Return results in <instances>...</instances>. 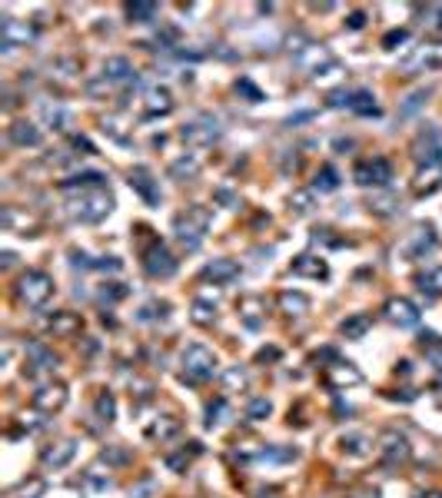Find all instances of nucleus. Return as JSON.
I'll use <instances>...</instances> for the list:
<instances>
[{
  "mask_svg": "<svg viewBox=\"0 0 442 498\" xmlns=\"http://www.w3.org/2000/svg\"><path fill=\"white\" fill-rule=\"evenodd\" d=\"M419 498H442V492H429V495H419Z\"/></svg>",
  "mask_w": 442,
  "mask_h": 498,
  "instance_id": "4d7b16f0",
  "label": "nucleus"
},
{
  "mask_svg": "<svg viewBox=\"0 0 442 498\" xmlns=\"http://www.w3.org/2000/svg\"><path fill=\"white\" fill-rule=\"evenodd\" d=\"M27 352H30V369H50V365H57V356H54L50 349H43L40 343H34Z\"/></svg>",
  "mask_w": 442,
  "mask_h": 498,
  "instance_id": "c756f323",
  "label": "nucleus"
},
{
  "mask_svg": "<svg viewBox=\"0 0 442 498\" xmlns=\"http://www.w3.org/2000/svg\"><path fill=\"white\" fill-rule=\"evenodd\" d=\"M17 292H20V299L27 303V306H43L50 296H54V279L47 276V272H27L23 279H20V286H17Z\"/></svg>",
  "mask_w": 442,
  "mask_h": 498,
  "instance_id": "39448f33",
  "label": "nucleus"
},
{
  "mask_svg": "<svg viewBox=\"0 0 442 498\" xmlns=\"http://www.w3.org/2000/svg\"><path fill=\"white\" fill-rule=\"evenodd\" d=\"M110 210H114V199L107 190H83L80 196L67 199V213L80 223H100Z\"/></svg>",
  "mask_w": 442,
  "mask_h": 498,
  "instance_id": "f257e3e1",
  "label": "nucleus"
},
{
  "mask_svg": "<svg viewBox=\"0 0 442 498\" xmlns=\"http://www.w3.org/2000/svg\"><path fill=\"white\" fill-rule=\"evenodd\" d=\"M439 67H442V40L419 43V47L403 60L406 74H425V70H439Z\"/></svg>",
  "mask_w": 442,
  "mask_h": 498,
  "instance_id": "423d86ee",
  "label": "nucleus"
},
{
  "mask_svg": "<svg viewBox=\"0 0 442 498\" xmlns=\"http://www.w3.org/2000/svg\"><path fill=\"white\" fill-rule=\"evenodd\" d=\"M439 186H442V150L436 156H429L412 176V190L416 193H436Z\"/></svg>",
  "mask_w": 442,
  "mask_h": 498,
  "instance_id": "6e6552de",
  "label": "nucleus"
},
{
  "mask_svg": "<svg viewBox=\"0 0 442 498\" xmlns=\"http://www.w3.org/2000/svg\"><path fill=\"white\" fill-rule=\"evenodd\" d=\"M47 329H50L54 336H70V332H77L80 329V319L77 316H70V312H60V316H54V319L47 323Z\"/></svg>",
  "mask_w": 442,
  "mask_h": 498,
  "instance_id": "cd10ccee",
  "label": "nucleus"
},
{
  "mask_svg": "<svg viewBox=\"0 0 442 498\" xmlns=\"http://www.w3.org/2000/svg\"><path fill=\"white\" fill-rule=\"evenodd\" d=\"M0 223H3L7 230H20L23 236H34V230H37L34 216H27V213L14 210V206H7V210H3V216H0Z\"/></svg>",
  "mask_w": 442,
  "mask_h": 498,
  "instance_id": "a211bd4d",
  "label": "nucleus"
},
{
  "mask_svg": "<svg viewBox=\"0 0 442 498\" xmlns=\"http://www.w3.org/2000/svg\"><path fill=\"white\" fill-rule=\"evenodd\" d=\"M154 492H156V481L147 479V481H140L136 488H130V498H150Z\"/></svg>",
  "mask_w": 442,
  "mask_h": 498,
  "instance_id": "37998d69",
  "label": "nucleus"
},
{
  "mask_svg": "<svg viewBox=\"0 0 442 498\" xmlns=\"http://www.w3.org/2000/svg\"><path fill=\"white\" fill-rule=\"evenodd\" d=\"M74 452H77V442H57V445H50L47 452H43V465L47 468H63L67 462L74 459Z\"/></svg>",
  "mask_w": 442,
  "mask_h": 498,
  "instance_id": "f3484780",
  "label": "nucleus"
},
{
  "mask_svg": "<svg viewBox=\"0 0 442 498\" xmlns=\"http://www.w3.org/2000/svg\"><path fill=\"white\" fill-rule=\"evenodd\" d=\"M103 173H94V170H87V173H77V176H70V180H63L60 183V190H74V186H80V190H103Z\"/></svg>",
  "mask_w": 442,
  "mask_h": 498,
  "instance_id": "4be33fe9",
  "label": "nucleus"
},
{
  "mask_svg": "<svg viewBox=\"0 0 442 498\" xmlns=\"http://www.w3.org/2000/svg\"><path fill=\"white\" fill-rule=\"evenodd\" d=\"M180 136H183L190 147H210L213 140L220 136V123H216L213 116H200V120L187 123V127L180 130Z\"/></svg>",
  "mask_w": 442,
  "mask_h": 498,
  "instance_id": "1a4fd4ad",
  "label": "nucleus"
},
{
  "mask_svg": "<svg viewBox=\"0 0 442 498\" xmlns=\"http://www.w3.org/2000/svg\"><path fill=\"white\" fill-rule=\"evenodd\" d=\"M419 289H423L429 299H432V296H442V266L429 269L425 276H419Z\"/></svg>",
  "mask_w": 442,
  "mask_h": 498,
  "instance_id": "2f4dec72",
  "label": "nucleus"
},
{
  "mask_svg": "<svg viewBox=\"0 0 442 498\" xmlns=\"http://www.w3.org/2000/svg\"><path fill=\"white\" fill-rule=\"evenodd\" d=\"M240 276V266L233 259H213L210 266L203 269V279H213V283H230Z\"/></svg>",
  "mask_w": 442,
  "mask_h": 498,
  "instance_id": "6ab92c4d",
  "label": "nucleus"
},
{
  "mask_svg": "<svg viewBox=\"0 0 442 498\" xmlns=\"http://www.w3.org/2000/svg\"><path fill=\"white\" fill-rule=\"evenodd\" d=\"M280 309L289 312V316H303L309 309V299L303 292H283V296H280Z\"/></svg>",
  "mask_w": 442,
  "mask_h": 498,
  "instance_id": "bb28decb",
  "label": "nucleus"
},
{
  "mask_svg": "<svg viewBox=\"0 0 442 498\" xmlns=\"http://www.w3.org/2000/svg\"><path fill=\"white\" fill-rule=\"evenodd\" d=\"M0 37H3V50L10 54L14 47H27V43L34 40V27H30L27 20L7 17L3 20V27H0Z\"/></svg>",
  "mask_w": 442,
  "mask_h": 498,
  "instance_id": "9b49d317",
  "label": "nucleus"
},
{
  "mask_svg": "<svg viewBox=\"0 0 442 498\" xmlns=\"http://www.w3.org/2000/svg\"><path fill=\"white\" fill-rule=\"evenodd\" d=\"M289 210L296 213H309L313 210V190H296L289 196Z\"/></svg>",
  "mask_w": 442,
  "mask_h": 498,
  "instance_id": "e433bc0d",
  "label": "nucleus"
},
{
  "mask_svg": "<svg viewBox=\"0 0 442 498\" xmlns=\"http://www.w3.org/2000/svg\"><path fill=\"white\" fill-rule=\"evenodd\" d=\"M143 266H147V272L154 279H167V276L176 272V259L170 256V249L163 246V243H154V246L147 249V256H143Z\"/></svg>",
  "mask_w": 442,
  "mask_h": 498,
  "instance_id": "9d476101",
  "label": "nucleus"
},
{
  "mask_svg": "<svg viewBox=\"0 0 442 498\" xmlns=\"http://www.w3.org/2000/svg\"><path fill=\"white\" fill-rule=\"evenodd\" d=\"M425 96H429V90H419V94H412V96H409V103L403 107V113H412L416 107H423V103H425Z\"/></svg>",
  "mask_w": 442,
  "mask_h": 498,
  "instance_id": "de8ad7c7",
  "label": "nucleus"
},
{
  "mask_svg": "<svg viewBox=\"0 0 442 498\" xmlns=\"http://www.w3.org/2000/svg\"><path fill=\"white\" fill-rule=\"evenodd\" d=\"M326 382L333 385V389L356 385V382H363V372H359L352 362H336V365H329V369H326Z\"/></svg>",
  "mask_w": 442,
  "mask_h": 498,
  "instance_id": "dca6fc26",
  "label": "nucleus"
},
{
  "mask_svg": "<svg viewBox=\"0 0 442 498\" xmlns=\"http://www.w3.org/2000/svg\"><path fill=\"white\" fill-rule=\"evenodd\" d=\"M386 319H389V323H396V326L409 329V326H416V323H419V309L412 306L409 299H403V296H399V299H389V303H386Z\"/></svg>",
  "mask_w": 442,
  "mask_h": 498,
  "instance_id": "ddd939ff",
  "label": "nucleus"
},
{
  "mask_svg": "<svg viewBox=\"0 0 442 498\" xmlns=\"http://www.w3.org/2000/svg\"><path fill=\"white\" fill-rule=\"evenodd\" d=\"M127 14H130V20H136V23H150V20L156 17V3H130Z\"/></svg>",
  "mask_w": 442,
  "mask_h": 498,
  "instance_id": "c9c22d12",
  "label": "nucleus"
},
{
  "mask_svg": "<svg viewBox=\"0 0 442 498\" xmlns=\"http://www.w3.org/2000/svg\"><path fill=\"white\" fill-rule=\"evenodd\" d=\"M216 196H220L223 203H230V206H236V196H233L230 190H220V193H216Z\"/></svg>",
  "mask_w": 442,
  "mask_h": 498,
  "instance_id": "5fc2aeb1",
  "label": "nucleus"
},
{
  "mask_svg": "<svg viewBox=\"0 0 442 498\" xmlns=\"http://www.w3.org/2000/svg\"><path fill=\"white\" fill-rule=\"evenodd\" d=\"M269 409H273V405H269L266 399H253L250 409H246V419H253V422L266 419V415H269Z\"/></svg>",
  "mask_w": 442,
  "mask_h": 498,
  "instance_id": "ea45409f",
  "label": "nucleus"
},
{
  "mask_svg": "<svg viewBox=\"0 0 442 498\" xmlns=\"http://www.w3.org/2000/svg\"><path fill=\"white\" fill-rule=\"evenodd\" d=\"M120 296H123V289H103L100 292V299H120Z\"/></svg>",
  "mask_w": 442,
  "mask_h": 498,
  "instance_id": "603ef678",
  "label": "nucleus"
},
{
  "mask_svg": "<svg viewBox=\"0 0 442 498\" xmlns=\"http://www.w3.org/2000/svg\"><path fill=\"white\" fill-rule=\"evenodd\" d=\"M349 110H356V113H363V116H376V113H379V107L372 103V94H366V90H356V94H352V100H349Z\"/></svg>",
  "mask_w": 442,
  "mask_h": 498,
  "instance_id": "c85d7f7f",
  "label": "nucleus"
},
{
  "mask_svg": "<svg viewBox=\"0 0 442 498\" xmlns=\"http://www.w3.org/2000/svg\"><path fill=\"white\" fill-rule=\"evenodd\" d=\"M293 272H296V276H313V279H326L329 276L326 263H323L319 256H299V259L293 263Z\"/></svg>",
  "mask_w": 442,
  "mask_h": 498,
  "instance_id": "aec40b11",
  "label": "nucleus"
},
{
  "mask_svg": "<svg viewBox=\"0 0 442 498\" xmlns=\"http://www.w3.org/2000/svg\"><path fill=\"white\" fill-rule=\"evenodd\" d=\"M210 230V210L207 206H190L187 213L176 216V236L187 249H196Z\"/></svg>",
  "mask_w": 442,
  "mask_h": 498,
  "instance_id": "f03ea898",
  "label": "nucleus"
},
{
  "mask_svg": "<svg viewBox=\"0 0 442 498\" xmlns=\"http://www.w3.org/2000/svg\"><path fill=\"white\" fill-rule=\"evenodd\" d=\"M313 190H319V193L339 190V173L333 170V166H323V170L316 173V183H313Z\"/></svg>",
  "mask_w": 442,
  "mask_h": 498,
  "instance_id": "473e14b6",
  "label": "nucleus"
},
{
  "mask_svg": "<svg viewBox=\"0 0 442 498\" xmlns=\"http://www.w3.org/2000/svg\"><path fill=\"white\" fill-rule=\"evenodd\" d=\"M130 186H134L150 206H156L160 203V183L154 180V173L147 170V166H136L134 173H130Z\"/></svg>",
  "mask_w": 442,
  "mask_h": 498,
  "instance_id": "4468645a",
  "label": "nucleus"
},
{
  "mask_svg": "<svg viewBox=\"0 0 442 498\" xmlns=\"http://www.w3.org/2000/svg\"><path fill=\"white\" fill-rule=\"evenodd\" d=\"M147 432H150L154 439H170V435H176V432H180V422H176L173 415H163V419L156 422V425H150Z\"/></svg>",
  "mask_w": 442,
  "mask_h": 498,
  "instance_id": "f704fd0d",
  "label": "nucleus"
},
{
  "mask_svg": "<svg viewBox=\"0 0 442 498\" xmlns=\"http://www.w3.org/2000/svg\"><path fill=\"white\" fill-rule=\"evenodd\" d=\"M296 67H299V70H306L309 77H316V80L339 74V63H336V57L329 54V47H319V43L303 47V50L296 54Z\"/></svg>",
  "mask_w": 442,
  "mask_h": 498,
  "instance_id": "20e7f679",
  "label": "nucleus"
},
{
  "mask_svg": "<svg viewBox=\"0 0 442 498\" xmlns=\"http://www.w3.org/2000/svg\"><path fill=\"white\" fill-rule=\"evenodd\" d=\"M406 37H409V30H392V34H386V37H383V47H386V50H392V47H396V43H403Z\"/></svg>",
  "mask_w": 442,
  "mask_h": 498,
  "instance_id": "49530a36",
  "label": "nucleus"
},
{
  "mask_svg": "<svg viewBox=\"0 0 442 498\" xmlns=\"http://www.w3.org/2000/svg\"><path fill=\"white\" fill-rule=\"evenodd\" d=\"M103 130H107L110 136H116V140H127V133L120 130V123H116V120H103Z\"/></svg>",
  "mask_w": 442,
  "mask_h": 498,
  "instance_id": "3c124183",
  "label": "nucleus"
},
{
  "mask_svg": "<svg viewBox=\"0 0 442 498\" xmlns=\"http://www.w3.org/2000/svg\"><path fill=\"white\" fill-rule=\"evenodd\" d=\"M196 173H200V160L196 156H180V160L170 163V176L173 180H193Z\"/></svg>",
  "mask_w": 442,
  "mask_h": 498,
  "instance_id": "a878e982",
  "label": "nucleus"
},
{
  "mask_svg": "<svg viewBox=\"0 0 442 498\" xmlns=\"http://www.w3.org/2000/svg\"><path fill=\"white\" fill-rule=\"evenodd\" d=\"M114 412H116L114 396H100V399H96V415L103 422H114Z\"/></svg>",
  "mask_w": 442,
  "mask_h": 498,
  "instance_id": "58836bf2",
  "label": "nucleus"
},
{
  "mask_svg": "<svg viewBox=\"0 0 442 498\" xmlns=\"http://www.w3.org/2000/svg\"><path fill=\"white\" fill-rule=\"evenodd\" d=\"M213 319H216V312H213L210 303L196 299V303H193V323H200V326H210Z\"/></svg>",
  "mask_w": 442,
  "mask_h": 498,
  "instance_id": "4c0bfd02",
  "label": "nucleus"
},
{
  "mask_svg": "<svg viewBox=\"0 0 442 498\" xmlns=\"http://www.w3.org/2000/svg\"><path fill=\"white\" fill-rule=\"evenodd\" d=\"M227 385H230V389H243V385H246V372L230 369V372H227Z\"/></svg>",
  "mask_w": 442,
  "mask_h": 498,
  "instance_id": "a18cd8bd",
  "label": "nucleus"
},
{
  "mask_svg": "<svg viewBox=\"0 0 442 498\" xmlns=\"http://www.w3.org/2000/svg\"><path fill=\"white\" fill-rule=\"evenodd\" d=\"M240 316H243V323L250 329H260V323H263V316H260V299H243V303H240Z\"/></svg>",
  "mask_w": 442,
  "mask_h": 498,
  "instance_id": "72a5a7b5",
  "label": "nucleus"
},
{
  "mask_svg": "<svg viewBox=\"0 0 442 498\" xmlns=\"http://www.w3.org/2000/svg\"><path fill=\"white\" fill-rule=\"evenodd\" d=\"M343 445H349V452H352V455H363V452H366V439H363V435H349Z\"/></svg>",
  "mask_w": 442,
  "mask_h": 498,
  "instance_id": "09e8293b",
  "label": "nucleus"
},
{
  "mask_svg": "<svg viewBox=\"0 0 442 498\" xmlns=\"http://www.w3.org/2000/svg\"><path fill=\"white\" fill-rule=\"evenodd\" d=\"M63 402H67V385L63 382L40 385L34 392V409H40V412H57V409H63Z\"/></svg>",
  "mask_w": 442,
  "mask_h": 498,
  "instance_id": "f8f14e48",
  "label": "nucleus"
},
{
  "mask_svg": "<svg viewBox=\"0 0 442 498\" xmlns=\"http://www.w3.org/2000/svg\"><path fill=\"white\" fill-rule=\"evenodd\" d=\"M147 110L150 113H170L173 110V96L167 87H150L147 90Z\"/></svg>",
  "mask_w": 442,
  "mask_h": 498,
  "instance_id": "5701e85b",
  "label": "nucleus"
},
{
  "mask_svg": "<svg viewBox=\"0 0 442 498\" xmlns=\"http://www.w3.org/2000/svg\"><path fill=\"white\" fill-rule=\"evenodd\" d=\"M10 140L17 143V147H40V130L34 123H27V120H20L10 127Z\"/></svg>",
  "mask_w": 442,
  "mask_h": 498,
  "instance_id": "b1692460",
  "label": "nucleus"
},
{
  "mask_svg": "<svg viewBox=\"0 0 442 498\" xmlns=\"http://www.w3.org/2000/svg\"><path fill=\"white\" fill-rule=\"evenodd\" d=\"M383 455L389 462H406L409 459V442L403 435H396V432H386L383 435Z\"/></svg>",
  "mask_w": 442,
  "mask_h": 498,
  "instance_id": "412c9836",
  "label": "nucleus"
},
{
  "mask_svg": "<svg viewBox=\"0 0 442 498\" xmlns=\"http://www.w3.org/2000/svg\"><path fill=\"white\" fill-rule=\"evenodd\" d=\"M352 180H356L359 186H386V183L392 180V166H389V160H383V156H372V160L356 163Z\"/></svg>",
  "mask_w": 442,
  "mask_h": 498,
  "instance_id": "0eeeda50",
  "label": "nucleus"
},
{
  "mask_svg": "<svg viewBox=\"0 0 442 498\" xmlns=\"http://www.w3.org/2000/svg\"><path fill=\"white\" fill-rule=\"evenodd\" d=\"M363 23H366V17H363V14H352V17H349V27H352V30H359Z\"/></svg>",
  "mask_w": 442,
  "mask_h": 498,
  "instance_id": "864d4df0",
  "label": "nucleus"
},
{
  "mask_svg": "<svg viewBox=\"0 0 442 498\" xmlns=\"http://www.w3.org/2000/svg\"><path fill=\"white\" fill-rule=\"evenodd\" d=\"M369 326H372V319L359 312V316H352V319H346V323H343V336H346V339H363Z\"/></svg>",
  "mask_w": 442,
  "mask_h": 498,
  "instance_id": "7c9ffc66",
  "label": "nucleus"
},
{
  "mask_svg": "<svg viewBox=\"0 0 442 498\" xmlns=\"http://www.w3.org/2000/svg\"><path fill=\"white\" fill-rule=\"evenodd\" d=\"M429 249H436V232H432V226L416 230L412 239L406 243V252H409V256H419V252H429Z\"/></svg>",
  "mask_w": 442,
  "mask_h": 498,
  "instance_id": "393cba45",
  "label": "nucleus"
},
{
  "mask_svg": "<svg viewBox=\"0 0 442 498\" xmlns=\"http://www.w3.org/2000/svg\"><path fill=\"white\" fill-rule=\"evenodd\" d=\"M429 14H432V17H439V20H436V27H442V7H429Z\"/></svg>",
  "mask_w": 442,
  "mask_h": 498,
  "instance_id": "6e6d98bb",
  "label": "nucleus"
},
{
  "mask_svg": "<svg viewBox=\"0 0 442 498\" xmlns=\"http://www.w3.org/2000/svg\"><path fill=\"white\" fill-rule=\"evenodd\" d=\"M207 415H210V419H207L210 425H216V422H223L220 415H227V402H223V399H216V402L210 405V412H207Z\"/></svg>",
  "mask_w": 442,
  "mask_h": 498,
  "instance_id": "c03bdc74",
  "label": "nucleus"
},
{
  "mask_svg": "<svg viewBox=\"0 0 442 498\" xmlns=\"http://www.w3.org/2000/svg\"><path fill=\"white\" fill-rule=\"evenodd\" d=\"M369 206H372V210L376 213H396V206H399V199H396V196H376V199H372V203H369Z\"/></svg>",
  "mask_w": 442,
  "mask_h": 498,
  "instance_id": "a19ab883",
  "label": "nucleus"
},
{
  "mask_svg": "<svg viewBox=\"0 0 442 498\" xmlns=\"http://www.w3.org/2000/svg\"><path fill=\"white\" fill-rule=\"evenodd\" d=\"M180 365H183V376L193 382H207L216 376V356L207 345H187L180 356Z\"/></svg>",
  "mask_w": 442,
  "mask_h": 498,
  "instance_id": "7ed1b4c3",
  "label": "nucleus"
},
{
  "mask_svg": "<svg viewBox=\"0 0 442 498\" xmlns=\"http://www.w3.org/2000/svg\"><path fill=\"white\" fill-rule=\"evenodd\" d=\"M349 100H352V94H343V90H336V94L329 96V107H349Z\"/></svg>",
  "mask_w": 442,
  "mask_h": 498,
  "instance_id": "8fccbe9b",
  "label": "nucleus"
},
{
  "mask_svg": "<svg viewBox=\"0 0 442 498\" xmlns=\"http://www.w3.org/2000/svg\"><path fill=\"white\" fill-rule=\"evenodd\" d=\"M236 94H246V96H250V103H260V100H263V94H260V90H256V87H253L246 77L236 83Z\"/></svg>",
  "mask_w": 442,
  "mask_h": 498,
  "instance_id": "79ce46f5",
  "label": "nucleus"
},
{
  "mask_svg": "<svg viewBox=\"0 0 442 498\" xmlns=\"http://www.w3.org/2000/svg\"><path fill=\"white\" fill-rule=\"evenodd\" d=\"M100 77L107 80V83H136V74L127 57H110L103 63V74H100Z\"/></svg>",
  "mask_w": 442,
  "mask_h": 498,
  "instance_id": "2eb2a0df",
  "label": "nucleus"
}]
</instances>
